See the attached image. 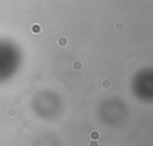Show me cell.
Here are the masks:
<instances>
[{
    "label": "cell",
    "mask_w": 153,
    "mask_h": 146,
    "mask_svg": "<svg viewBox=\"0 0 153 146\" xmlns=\"http://www.w3.org/2000/svg\"><path fill=\"white\" fill-rule=\"evenodd\" d=\"M21 50L10 41H0V83L16 74L21 66Z\"/></svg>",
    "instance_id": "cell-1"
}]
</instances>
